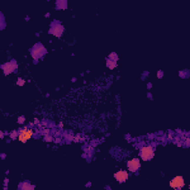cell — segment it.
I'll use <instances>...</instances> for the list:
<instances>
[{
    "label": "cell",
    "instance_id": "obj_1",
    "mask_svg": "<svg viewBox=\"0 0 190 190\" xmlns=\"http://www.w3.org/2000/svg\"><path fill=\"white\" fill-rule=\"evenodd\" d=\"M154 156V151L151 146L143 147L141 150V157L143 160H151Z\"/></svg>",
    "mask_w": 190,
    "mask_h": 190
},
{
    "label": "cell",
    "instance_id": "obj_2",
    "mask_svg": "<svg viewBox=\"0 0 190 190\" xmlns=\"http://www.w3.org/2000/svg\"><path fill=\"white\" fill-rule=\"evenodd\" d=\"M32 134H33V132H32L31 129H27L25 128V129L21 130L20 134L19 135V140L23 143H25L27 140H29L31 137Z\"/></svg>",
    "mask_w": 190,
    "mask_h": 190
},
{
    "label": "cell",
    "instance_id": "obj_3",
    "mask_svg": "<svg viewBox=\"0 0 190 190\" xmlns=\"http://www.w3.org/2000/svg\"><path fill=\"white\" fill-rule=\"evenodd\" d=\"M170 186H171L172 188L176 189H181L184 186V178L181 177V176H178L174 178L172 181H170Z\"/></svg>",
    "mask_w": 190,
    "mask_h": 190
},
{
    "label": "cell",
    "instance_id": "obj_4",
    "mask_svg": "<svg viewBox=\"0 0 190 190\" xmlns=\"http://www.w3.org/2000/svg\"><path fill=\"white\" fill-rule=\"evenodd\" d=\"M127 166L129 169L132 172L137 171L138 169L140 168V164L138 159H133L132 160H129L127 163Z\"/></svg>",
    "mask_w": 190,
    "mask_h": 190
},
{
    "label": "cell",
    "instance_id": "obj_5",
    "mask_svg": "<svg viewBox=\"0 0 190 190\" xmlns=\"http://www.w3.org/2000/svg\"><path fill=\"white\" fill-rule=\"evenodd\" d=\"M128 173L126 171H120L115 174V178L119 182H124L128 178Z\"/></svg>",
    "mask_w": 190,
    "mask_h": 190
},
{
    "label": "cell",
    "instance_id": "obj_6",
    "mask_svg": "<svg viewBox=\"0 0 190 190\" xmlns=\"http://www.w3.org/2000/svg\"><path fill=\"white\" fill-rule=\"evenodd\" d=\"M43 51H45L44 48L43 47H39V48H35L33 51V56L35 58L41 57L43 54Z\"/></svg>",
    "mask_w": 190,
    "mask_h": 190
},
{
    "label": "cell",
    "instance_id": "obj_7",
    "mask_svg": "<svg viewBox=\"0 0 190 190\" xmlns=\"http://www.w3.org/2000/svg\"><path fill=\"white\" fill-rule=\"evenodd\" d=\"M14 67H15V65L13 64V63L11 62V63H7V64H5L2 68H3V70L4 71H5V74H9V73H11L13 70L14 69Z\"/></svg>",
    "mask_w": 190,
    "mask_h": 190
},
{
    "label": "cell",
    "instance_id": "obj_8",
    "mask_svg": "<svg viewBox=\"0 0 190 190\" xmlns=\"http://www.w3.org/2000/svg\"><path fill=\"white\" fill-rule=\"evenodd\" d=\"M62 31H63V28H62L60 25H57V26H55L53 29V33L55 34L56 36H59L60 34H61Z\"/></svg>",
    "mask_w": 190,
    "mask_h": 190
},
{
    "label": "cell",
    "instance_id": "obj_9",
    "mask_svg": "<svg viewBox=\"0 0 190 190\" xmlns=\"http://www.w3.org/2000/svg\"><path fill=\"white\" fill-rule=\"evenodd\" d=\"M107 65H108V67L110 68L111 69H112L116 66V62L113 61L112 60H108V63H107Z\"/></svg>",
    "mask_w": 190,
    "mask_h": 190
},
{
    "label": "cell",
    "instance_id": "obj_10",
    "mask_svg": "<svg viewBox=\"0 0 190 190\" xmlns=\"http://www.w3.org/2000/svg\"><path fill=\"white\" fill-rule=\"evenodd\" d=\"M16 136H17V134H16V132H14L13 134H11V137H13V138H15Z\"/></svg>",
    "mask_w": 190,
    "mask_h": 190
}]
</instances>
